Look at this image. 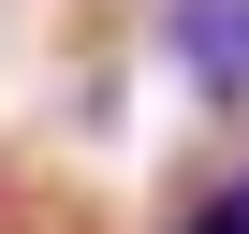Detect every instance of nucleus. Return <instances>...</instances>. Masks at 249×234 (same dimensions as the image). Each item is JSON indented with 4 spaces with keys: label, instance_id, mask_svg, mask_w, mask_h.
<instances>
[{
    "label": "nucleus",
    "instance_id": "1",
    "mask_svg": "<svg viewBox=\"0 0 249 234\" xmlns=\"http://www.w3.org/2000/svg\"><path fill=\"white\" fill-rule=\"evenodd\" d=\"M161 30H176V73H191L220 117H249V0H176Z\"/></svg>",
    "mask_w": 249,
    "mask_h": 234
},
{
    "label": "nucleus",
    "instance_id": "2",
    "mask_svg": "<svg viewBox=\"0 0 249 234\" xmlns=\"http://www.w3.org/2000/svg\"><path fill=\"white\" fill-rule=\"evenodd\" d=\"M0 234H103L59 176H30V161H0Z\"/></svg>",
    "mask_w": 249,
    "mask_h": 234
},
{
    "label": "nucleus",
    "instance_id": "3",
    "mask_svg": "<svg viewBox=\"0 0 249 234\" xmlns=\"http://www.w3.org/2000/svg\"><path fill=\"white\" fill-rule=\"evenodd\" d=\"M161 234H249V161H220V176H191Z\"/></svg>",
    "mask_w": 249,
    "mask_h": 234
}]
</instances>
